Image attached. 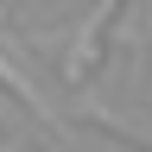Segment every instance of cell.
Listing matches in <instances>:
<instances>
[{
    "label": "cell",
    "mask_w": 152,
    "mask_h": 152,
    "mask_svg": "<svg viewBox=\"0 0 152 152\" xmlns=\"http://www.w3.org/2000/svg\"><path fill=\"white\" fill-rule=\"evenodd\" d=\"M108 19H114V7L102 0V7H89V19H83V38H76V51H70V64H64V83H76L83 89L89 76H95V64H102V32H108Z\"/></svg>",
    "instance_id": "6da1fadb"
},
{
    "label": "cell",
    "mask_w": 152,
    "mask_h": 152,
    "mask_svg": "<svg viewBox=\"0 0 152 152\" xmlns=\"http://www.w3.org/2000/svg\"><path fill=\"white\" fill-rule=\"evenodd\" d=\"M0 89H7V95H13V102H26V108L38 114V121H45V127H51V133H70V127H64V114H57V108L45 102V89H38V83H32V76H26V70H19V64H13V57H7V51H0Z\"/></svg>",
    "instance_id": "7a4b0ae2"
},
{
    "label": "cell",
    "mask_w": 152,
    "mask_h": 152,
    "mask_svg": "<svg viewBox=\"0 0 152 152\" xmlns=\"http://www.w3.org/2000/svg\"><path fill=\"white\" fill-rule=\"evenodd\" d=\"M0 152H19V146H13V140H7V133H0Z\"/></svg>",
    "instance_id": "3957f363"
}]
</instances>
